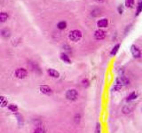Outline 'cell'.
Listing matches in <instances>:
<instances>
[{
	"label": "cell",
	"instance_id": "1",
	"mask_svg": "<svg viewBox=\"0 0 142 133\" xmlns=\"http://www.w3.org/2000/svg\"><path fill=\"white\" fill-rule=\"evenodd\" d=\"M82 36H83V33L79 29H73L69 32L68 34V38L70 41L72 42H78L81 40Z\"/></svg>",
	"mask_w": 142,
	"mask_h": 133
},
{
	"label": "cell",
	"instance_id": "2",
	"mask_svg": "<svg viewBox=\"0 0 142 133\" xmlns=\"http://www.w3.org/2000/svg\"><path fill=\"white\" fill-rule=\"evenodd\" d=\"M66 98L70 101H75L78 98V92L75 89H69L66 91Z\"/></svg>",
	"mask_w": 142,
	"mask_h": 133
},
{
	"label": "cell",
	"instance_id": "3",
	"mask_svg": "<svg viewBox=\"0 0 142 133\" xmlns=\"http://www.w3.org/2000/svg\"><path fill=\"white\" fill-rule=\"evenodd\" d=\"M28 70L24 68H19L14 71V76L18 79H25L28 76Z\"/></svg>",
	"mask_w": 142,
	"mask_h": 133
},
{
	"label": "cell",
	"instance_id": "4",
	"mask_svg": "<svg viewBox=\"0 0 142 133\" xmlns=\"http://www.w3.org/2000/svg\"><path fill=\"white\" fill-rule=\"evenodd\" d=\"M131 52H132V55L135 59H139L142 56V53H141V51L139 50V48L138 46H136L135 44H132L131 46Z\"/></svg>",
	"mask_w": 142,
	"mask_h": 133
},
{
	"label": "cell",
	"instance_id": "5",
	"mask_svg": "<svg viewBox=\"0 0 142 133\" xmlns=\"http://www.w3.org/2000/svg\"><path fill=\"white\" fill-rule=\"evenodd\" d=\"M94 37H95L96 40H99V41L103 40L106 37V32L103 30L102 29H98L94 32Z\"/></svg>",
	"mask_w": 142,
	"mask_h": 133
},
{
	"label": "cell",
	"instance_id": "6",
	"mask_svg": "<svg viewBox=\"0 0 142 133\" xmlns=\"http://www.w3.org/2000/svg\"><path fill=\"white\" fill-rule=\"evenodd\" d=\"M39 91L41 93L44 94V95H48V96L53 93V90H51V88L50 86H48V85H41L39 87Z\"/></svg>",
	"mask_w": 142,
	"mask_h": 133
},
{
	"label": "cell",
	"instance_id": "7",
	"mask_svg": "<svg viewBox=\"0 0 142 133\" xmlns=\"http://www.w3.org/2000/svg\"><path fill=\"white\" fill-rule=\"evenodd\" d=\"M108 26V20L107 18H102L97 21V27L99 29H105Z\"/></svg>",
	"mask_w": 142,
	"mask_h": 133
},
{
	"label": "cell",
	"instance_id": "8",
	"mask_svg": "<svg viewBox=\"0 0 142 133\" xmlns=\"http://www.w3.org/2000/svg\"><path fill=\"white\" fill-rule=\"evenodd\" d=\"M47 74H48L49 76L53 77V78H59L60 77V73L54 68H48L47 69Z\"/></svg>",
	"mask_w": 142,
	"mask_h": 133
},
{
	"label": "cell",
	"instance_id": "9",
	"mask_svg": "<svg viewBox=\"0 0 142 133\" xmlns=\"http://www.w3.org/2000/svg\"><path fill=\"white\" fill-rule=\"evenodd\" d=\"M11 30L8 28H4V29H1V36H3L4 38H9L11 36Z\"/></svg>",
	"mask_w": 142,
	"mask_h": 133
},
{
	"label": "cell",
	"instance_id": "10",
	"mask_svg": "<svg viewBox=\"0 0 142 133\" xmlns=\"http://www.w3.org/2000/svg\"><path fill=\"white\" fill-rule=\"evenodd\" d=\"M138 96H139V94H138L137 92H135V91L131 92V93L127 96L126 101L127 102H131V101H132V100H135L138 98Z\"/></svg>",
	"mask_w": 142,
	"mask_h": 133
},
{
	"label": "cell",
	"instance_id": "11",
	"mask_svg": "<svg viewBox=\"0 0 142 133\" xmlns=\"http://www.w3.org/2000/svg\"><path fill=\"white\" fill-rule=\"evenodd\" d=\"M133 110V107L132 105H125V106L122 108V113L124 115H128V114H131Z\"/></svg>",
	"mask_w": 142,
	"mask_h": 133
},
{
	"label": "cell",
	"instance_id": "12",
	"mask_svg": "<svg viewBox=\"0 0 142 133\" xmlns=\"http://www.w3.org/2000/svg\"><path fill=\"white\" fill-rule=\"evenodd\" d=\"M7 108H8V110L11 111V112L14 113V114H17L19 111V108L15 104H9L7 107Z\"/></svg>",
	"mask_w": 142,
	"mask_h": 133
},
{
	"label": "cell",
	"instance_id": "13",
	"mask_svg": "<svg viewBox=\"0 0 142 133\" xmlns=\"http://www.w3.org/2000/svg\"><path fill=\"white\" fill-rule=\"evenodd\" d=\"M67 21H59V22L57 23V28L58 29H60V30H64V29L67 28Z\"/></svg>",
	"mask_w": 142,
	"mask_h": 133
},
{
	"label": "cell",
	"instance_id": "14",
	"mask_svg": "<svg viewBox=\"0 0 142 133\" xmlns=\"http://www.w3.org/2000/svg\"><path fill=\"white\" fill-rule=\"evenodd\" d=\"M61 61H64L65 63H68V64L71 63V61H70L69 57H68V55H67L66 53H64V52L61 53Z\"/></svg>",
	"mask_w": 142,
	"mask_h": 133
},
{
	"label": "cell",
	"instance_id": "15",
	"mask_svg": "<svg viewBox=\"0 0 142 133\" xmlns=\"http://www.w3.org/2000/svg\"><path fill=\"white\" fill-rule=\"evenodd\" d=\"M120 46H121V44H117L115 46L113 47V48H112V50L110 51V55H111V56H115V55L117 54V51H119Z\"/></svg>",
	"mask_w": 142,
	"mask_h": 133
},
{
	"label": "cell",
	"instance_id": "16",
	"mask_svg": "<svg viewBox=\"0 0 142 133\" xmlns=\"http://www.w3.org/2000/svg\"><path fill=\"white\" fill-rule=\"evenodd\" d=\"M8 18H9V15H8L7 12H2L1 14H0V21H1V22H5V21L8 20Z\"/></svg>",
	"mask_w": 142,
	"mask_h": 133
},
{
	"label": "cell",
	"instance_id": "17",
	"mask_svg": "<svg viewBox=\"0 0 142 133\" xmlns=\"http://www.w3.org/2000/svg\"><path fill=\"white\" fill-rule=\"evenodd\" d=\"M142 12V0H139V4L137 5V8H136V14H135V16H139Z\"/></svg>",
	"mask_w": 142,
	"mask_h": 133
},
{
	"label": "cell",
	"instance_id": "18",
	"mask_svg": "<svg viewBox=\"0 0 142 133\" xmlns=\"http://www.w3.org/2000/svg\"><path fill=\"white\" fill-rule=\"evenodd\" d=\"M0 105H1L2 108H5V107H8V100L4 97V96H1L0 97Z\"/></svg>",
	"mask_w": 142,
	"mask_h": 133
},
{
	"label": "cell",
	"instance_id": "19",
	"mask_svg": "<svg viewBox=\"0 0 142 133\" xmlns=\"http://www.w3.org/2000/svg\"><path fill=\"white\" fill-rule=\"evenodd\" d=\"M33 133H46V130H44V126L42 125H37L34 130Z\"/></svg>",
	"mask_w": 142,
	"mask_h": 133
},
{
	"label": "cell",
	"instance_id": "20",
	"mask_svg": "<svg viewBox=\"0 0 142 133\" xmlns=\"http://www.w3.org/2000/svg\"><path fill=\"white\" fill-rule=\"evenodd\" d=\"M120 78V80H121V82H122V83L124 85H127V84H129L130 83V81H129V79L128 78H126L125 76H121L119 77Z\"/></svg>",
	"mask_w": 142,
	"mask_h": 133
},
{
	"label": "cell",
	"instance_id": "21",
	"mask_svg": "<svg viewBox=\"0 0 142 133\" xmlns=\"http://www.w3.org/2000/svg\"><path fill=\"white\" fill-rule=\"evenodd\" d=\"M134 5V0H125V7L131 8Z\"/></svg>",
	"mask_w": 142,
	"mask_h": 133
},
{
	"label": "cell",
	"instance_id": "22",
	"mask_svg": "<svg viewBox=\"0 0 142 133\" xmlns=\"http://www.w3.org/2000/svg\"><path fill=\"white\" fill-rule=\"evenodd\" d=\"M82 85H83V87H85V88L89 87L90 86V81H89V79H87V78L83 79V80H82Z\"/></svg>",
	"mask_w": 142,
	"mask_h": 133
},
{
	"label": "cell",
	"instance_id": "23",
	"mask_svg": "<svg viewBox=\"0 0 142 133\" xmlns=\"http://www.w3.org/2000/svg\"><path fill=\"white\" fill-rule=\"evenodd\" d=\"M92 15L94 16V17H97V16H100V10L96 8V9H93L92 11Z\"/></svg>",
	"mask_w": 142,
	"mask_h": 133
},
{
	"label": "cell",
	"instance_id": "24",
	"mask_svg": "<svg viewBox=\"0 0 142 133\" xmlns=\"http://www.w3.org/2000/svg\"><path fill=\"white\" fill-rule=\"evenodd\" d=\"M100 130H101V124L100 123H97L95 127V133H100Z\"/></svg>",
	"mask_w": 142,
	"mask_h": 133
},
{
	"label": "cell",
	"instance_id": "25",
	"mask_svg": "<svg viewBox=\"0 0 142 133\" xmlns=\"http://www.w3.org/2000/svg\"><path fill=\"white\" fill-rule=\"evenodd\" d=\"M124 5H118V7H117L118 14H124Z\"/></svg>",
	"mask_w": 142,
	"mask_h": 133
},
{
	"label": "cell",
	"instance_id": "26",
	"mask_svg": "<svg viewBox=\"0 0 142 133\" xmlns=\"http://www.w3.org/2000/svg\"><path fill=\"white\" fill-rule=\"evenodd\" d=\"M95 1L97 2V3H100V4H101L104 2V0H95Z\"/></svg>",
	"mask_w": 142,
	"mask_h": 133
}]
</instances>
